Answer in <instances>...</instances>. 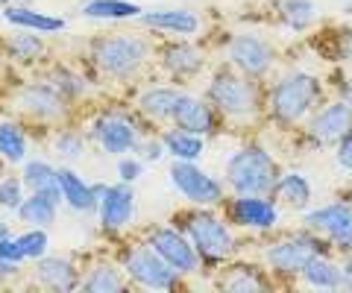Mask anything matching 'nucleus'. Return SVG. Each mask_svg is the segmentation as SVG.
Returning <instances> with one entry per match:
<instances>
[{"instance_id": "a19ab883", "label": "nucleus", "mask_w": 352, "mask_h": 293, "mask_svg": "<svg viewBox=\"0 0 352 293\" xmlns=\"http://www.w3.org/2000/svg\"><path fill=\"white\" fill-rule=\"evenodd\" d=\"M118 176H120V182H129V185H132V182L141 176V161L138 159H120Z\"/></svg>"}, {"instance_id": "f3484780", "label": "nucleus", "mask_w": 352, "mask_h": 293, "mask_svg": "<svg viewBox=\"0 0 352 293\" xmlns=\"http://www.w3.org/2000/svg\"><path fill=\"white\" fill-rule=\"evenodd\" d=\"M170 121L179 129H188V132H194V135H212L214 132L212 106L203 103L200 97H191V94H179V100H176V106H173Z\"/></svg>"}, {"instance_id": "2f4dec72", "label": "nucleus", "mask_w": 352, "mask_h": 293, "mask_svg": "<svg viewBox=\"0 0 352 293\" xmlns=\"http://www.w3.org/2000/svg\"><path fill=\"white\" fill-rule=\"evenodd\" d=\"M0 156L12 165H21L27 159V138L15 124H0Z\"/></svg>"}, {"instance_id": "a878e982", "label": "nucleus", "mask_w": 352, "mask_h": 293, "mask_svg": "<svg viewBox=\"0 0 352 293\" xmlns=\"http://www.w3.org/2000/svg\"><path fill=\"white\" fill-rule=\"evenodd\" d=\"M82 15L94 21H129L141 18V6L129 3V0H88L82 6Z\"/></svg>"}, {"instance_id": "ddd939ff", "label": "nucleus", "mask_w": 352, "mask_h": 293, "mask_svg": "<svg viewBox=\"0 0 352 293\" xmlns=\"http://www.w3.org/2000/svg\"><path fill=\"white\" fill-rule=\"evenodd\" d=\"M229 220L244 226V229H276L279 209L267 194H235L229 205Z\"/></svg>"}, {"instance_id": "2eb2a0df", "label": "nucleus", "mask_w": 352, "mask_h": 293, "mask_svg": "<svg viewBox=\"0 0 352 293\" xmlns=\"http://www.w3.org/2000/svg\"><path fill=\"white\" fill-rule=\"evenodd\" d=\"M94 138L106 153L112 156H124V153H132L138 147V129L132 121L120 115H103L94 121Z\"/></svg>"}, {"instance_id": "f704fd0d", "label": "nucleus", "mask_w": 352, "mask_h": 293, "mask_svg": "<svg viewBox=\"0 0 352 293\" xmlns=\"http://www.w3.org/2000/svg\"><path fill=\"white\" fill-rule=\"evenodd\" d=\"M18 244L24 249V258H32V261H41V258L47 255V232L38 229V226H32L30 232L21 235Z\"/></svg>"}, {"instance_id": "39448f33", "label": "nucleus", "mask_w": 352, "mask_h": 293, "mask_svg": "<svg viewBox=\"0 0 352 293\" xmlns=\"http://www.w3.org/2000/svg\"><path fill=\"white\" fill-rule=\"evenodd\" d=\"M329 249H332V244L323 241V237H317L311 229H305V232L282 237L276 244H267V249H264V261H267V267L279 276H300L302 267L311 261L314 255L329 253Z\"/></svg>"}, {"instance_id": "4c0bfd02", "label": "nucleus", "mask_w": 352, "mask_h": 293, "mask_svg": "<svg viewBox=\"0 0 352 293\" xmlns=\"http://www.w3.org/2000/svg\"><path fill=\"white\" fill-rule=\"evenodd\" d=\"M82 150H85V141L76 132H62L56 138V153L65 156V159H80Z\"/></svg>"}, {"instance_id": "bb28decb", "label": "nucleus", "mask_w": 352, "mask_h": 293, "mask_svg": "<svg viewBox=\"0 0 352 293\" xmlns=\"http://www.w3.org/2000/svg\"><path fill=\"white\" fill-rule=\"evenodd\" d=\"M273 194H276L282 202H288L291 209H308V202H311V185H308V179L296 170L282 173Z\"/></svg>"}, {"instance_id": "f257e3e1", "label": "nucleus", "mask_w": 352, "mask_h": 293, "mask_svg": "<svg viewBox=\"0 0 352 293\" xmlns=\"http://www.w3.org/2000/svg\"><path fill=\"white\" fill-rule=\"evenodd\" d=\"M320 97H323V85L314 73L294 71V73H285L282 80L273 82L270 112L282 124H296L314 112L317 103H320Z\"/></svg>"}, {"instance_id": "473e14b6", "label": "nucleus", "mask_w": 352, "mask_h": 293, "mask_svg": "<svg viewBox=\"0 0 352 293\" xmlns=\"http://www.w3.org/2000/svg\"><path fill=\"white\" fill-rule=\"evenodd\" d=\"M220 288L232 290V293H252L264 288V279L250 267H235V270H229L226 279H220Z\"/></svg>"}, {"instance_id": "58836bf2", "label": "nucleus", "mask_w": 352, "mask_h": 293, "mask_svg": "<svg viewBox=\"0 0 352 293\" xmlns=\"http://www.w3.org/2000/svg\"><path fill=\"white\" fill-rule=\"evenodd\" d=\"M335 161L344 170H352V126H349V132L335 144Z\"/></svg>"}, {"instance_id": "49530a36", "label": "nucleus", "mask_w": 352, "mask_h": 293, "mask_svg": "<svg viewBox=\"0 0 352 293\" xmlns=\"http://www.w3.org/2000/svg\"><path fill=\"white\" fill-rule=\"evenodd\" d=\"M344 100H346V103H352V77L344 82Z\"/></svg>"}, {"instance_id": "0eeeda50", "label": "nucleus", "mask_w": 352, "mask_h": 293, "mask_svg": "<svg viewBox=\"0 0 352 293\" xmlns=\"http://www.w3.org/2000/svg\"><path fill=\"white\" fill-rule=\"evenodd\" d=\"M124 273L147 290H170L179 285V273L150 244L129 249L124 255Z\"/></svg>"}, {"instance_id": "6e6552de", "label": "nucleus", "mask_w": 352, "mask_h": 293, "mask_svg": "<svg viewBox=\"0 0 352 293\" xmlns=\"http://www.w3.org/2000/svg\"><path fill=\"white\" fill-rule=\"evenodd\" d=\"M305 229H311L317 235H323L332 249L338 253H352V202H329L320 209L305 211L302 217Z\"/></svg>"}, {"instance_id": "b1692460", "label": "nucleus", "mask_w": 352, "mask_h": 293, "mask_svg": "<svg viewBox=\"0 0 352 293\" xmlns=\"http://www.w3.org/2000/svg\"><path fill=\"white\" fill-rule=\"evenodd\" d=\"M302 281L308 288H317V290H338L340 288V264H335L329 253L314 255L311 261L302 267Z\"/></svg>"}, {"instance_id": "a211bd4d", "label": "nucleus", "mask_w": 352, "mask_h": 293, "mask_svg": "<svg viewBox=\"0 0 352 293\" xmlns=\"http://www.w3.org/2000/svg\"><path fill=\"white\" fill-rule=\"evenodd\" d=\"M141 21L153 30L170 32V36H194L200 30V18L188 9H153V12H141Z\"/></svg>"}, {"instance_id": "72a5a7b5", "label": "nucleus", "mask_w": 352, "mask_h": 293, "mask_svg": "<svg viewBox=\"0 0 352 293\" xmlns=\"http://www.w3.org/2000/svg\"><path fill=\"white\" fill-rule=\"evenodd\" d=\"M41 53H44V41L32 30H27L24 36H15L9 41V56L18 59V62H36Z\"/></svg>"}, {"instance_id": "c85d7f7f", "label": "nucleus", "mask_w": 352, "mask_h": 293, "mask_svg": "<svg viewBox=\"0 0 352 293\" xmlns=\"http://www.w3.org/2000/svg\"><path fill=\"white\" fill-rule=\"evenodd\" d=\"M176 100H179V91L159 85V89H150V91L141 94L138 106H141V112H144L147 117H153V121H168V117L173 115Z\"/></svg>"}, {"instance_id": "f8f14e48", "label": "nucleus", "mask_w": 352, "mask_h": 293, "mask_svg": "<svg viewBox=\"0 0 352 293\" xmlns=\"http://www.w3.org/2000/svg\"><path fill=\"white\" fill-rule=\"evenodd\" d=\"M226 56H229V65L238 73H244V77H264L273 65V47L264 38L244 32V36H235L229 41Z\"/></svg>"}, {"instance_id": "423d86ee", "label": "nucleus", "mask_w": 352, "mask_h": 293, "mask_svg": "<svg viewBox=\"0 0 352 293\" xmlns=\"http://www.w3.org/2000/svg\"><path fill=\"white\" fill-rule=\"evenodd\" d=\"M185 235L191 237L197 253L206 261H223L235 253V237L232 229L212 211H191L185 214Z\"/></svg>"}, {"instance_id": "6ab92c4d", "label": "nucleus", "mask_w": 352, "mask_h": 293, "mask_svg": "<svg viewBox=\"0 0 352 293\" xmlns=\"http://www.w3.org/2000/svg\"><path fill=\"white\" fill-rule=\"evenodd\" d=\"M59 185H62V200L74 211H97L100 200L94 194V185H88L80 173H74L71 167H59Z\"/></svg>"}, {"instance_id": "aec40b11", "label": "nucleus", "mask_w": 352, "mask_h": 293, "mask_svg": "<svg viewBox=\"0 0 352 293\" xmlns=\"http://www.w3.org/2000/svg\"><path fill=\"white\" fill-rule=\"evenodd\" d=\"M36 276L44 288H50V290H74L76 285H80V276H76V270L74 264L68 261V258H47L44 255L41 261H38V270H36Z\"/></svg>"}, {"instance_id": "c03bdc74", "label": "nucleus", "mask_w": 352, "mask_h": 293, "mask_svg": "<svg viewBox=\"0 0 352 293\" xmlns=\"http://www.w3.org/2000/svg\"><path fill=\"white\" fill-rule=\"evenodd\" d=\"M340 288L352 290V253H346V261L340 264Z\"/></svg>"}, {"instance_id": "393cba45", "label": "nucleus", "mask_w": 352, "mask_h": 293, "mask_svg": "<svg viewBox=\"0 0 352 293\" xmlns=\"http://www.w3.org/2000/svg\"><path fill=\"white\" fill-rule=\"evenodd\" d=\"M162 141H164V150H168L176 161H197L206 150L203 135H194L188 129H179V126L168 129V132L162 135Z\"/></svg>"}, {"instance_id": "79ce46f5", "label": "nucleus", "mask_w": 352, "mask_h": 293, "mask_svg": "<svg viewBox=\"0 0 352 293\" xmlns=\"http://www.w3.org/2000/svg\"><path fill=\"white\" fill-rule=\"evenodd\" d=\"M335 47H338V59H344V62L352 65V30H340L338 32Z\"/></svg>"}, {"instance_id": "7ed1b4c3", "label": "nucleus", "mask_w": 352, "mask_h": 293, "mask_svg": "<svg viewBox=\"0 0 352 293\" xmlns=\"http://www.w3.org/2000/svg\"><path fill=\"white\" fill-rule=\"evenodd\" d=\"M208 100L223 117L232 121H247L258 112V94L256 85L250 82L244 73H232V71H217L212 82H208Z\"/></svg>"}, {"instance_id": "dca6fc26", "label": "nucleus", "mask_w": 352, "mask_h": 293, "mask_svg": "<svg viewBox=\"0 0 352 293\" xmlns=\"http://www.w3.org/2000/svg\"><path fill=\"white\" fill-rule=\"evenodd\" d=\"M18 106L27 115L41 117V121H53V117L65 115V103H62V91L56 85H44V82H27L24 89L15 94Z\"/></svg>"}, {"instance_id": "9d476101", "label": "nucleus", "mask_w": 352, "mask_h": 293, "mask_svg": "<svg viewBox=\"0 0 352 293\" xmlns=\"http://www.w3.org/2000/svg\"><path fill=\"white\" fill-rule=\"evenodd\" d=\"M150 246L168 261L179 276H188V273H197L200 267V253L197 246L191 244L188 235L170 229V226H162V229H153L150 232Z\"/></svg>"}, {"instance_id": "de8ad7c7", "label": "nucleus", "mask_w": 352, "mask_h": 293, "mask_svg": "<svg viewBox=\"0 0 352 293\" xmlns=\"http://www.w3.org/2000/svg\"><path fill=\"white\" fill-rule=\"evenodd\" d=\"M3 235H9V232H6V223L0 220V237H3Z\"/></svg>"}, {"instance_id": "5701e85b", "label": "nucleus", "mask_w": 352, "mask_h": 293, "mask_svg": "<svg viewBox=\"0 0 352 293\" xmlns=\"http://www.w3.org/2000/svg\"><path fill=\"white\" fill-rule=\"evenodd\" d=\"M162 62L176 77H191L203 68V53L188 41H176V45H168L162 50Z\"/></svg>"}, {"instance_id": "412c9836", "label": "nucleus", "mask_w": 352, "mask_h": 293, "mask_svg": "<svg viewBox=\"0 0 352 293\" xmlns=\"http://www.w3.org/2000/svg\"><path fill=\"white\" fill-rule=\"evenodd\" d=\"M24 185L32 194H44V197L62 202L59 170L53 165H47V161H27V165H24Z\"/></svg>"}, {"instance_id": "c756f323", "label": "nucleus", "mask_w": 352, "mask_h": 293, "mask_svg": "<svg viewBox=\"0 0 352 293\" xmlns=\"http://www.w3.org/2000/svg\"><path fill=\"white\" fill-rule=\"evenodd\" d=\"M279 15H282V24L294 30V32H302L314 24L317 18V3L314 0H282L279 6Z\"/></svg>"}, {"instance_id": "ea45409f", "label": "nucleus", "mask_w": 352, "mask_h": 293, "mask_svg": "<svg viewBox=\"0 0 352 293\" xmlns=\"http://www.w3.org/2000/svg\"><path fill=\"white\" fill-rule=\"evenodd\" d=\"M0 258H6V261H15V264L24 261V249H21L18 237H9V235L0 237Z\"/></svg>"}, {"instance_id": "cd10ccee", "label": "nucleus", "mask_w": 352, "mask_h": 293, "mask_svg": "<svg viewBox=\"0 0 352 293\" xmlns=\"http://www.w3.org/2000/svg\"><path fill=\"white\" fill-rule=\"evenodd\" d=\"M56 200L44 197V194H30V197H24V202H21L18 209V217L24 220L27 226H38V229H47V226L56 220Z\"/></svg>"}, {"instance_id": "4be33fe9", "label": "nucleus", "mask_w": 352, "mask_h": 293, "mask_svg": "<svg viewBox=\"0 0 352 293\" xmlns=\"http://www.w3.org/2000/svg\"><path fill=\"white\" fill-rule=\"evenodd\" d=\"M3 21L6 24L21 27V30H32V32H59V30H65L62 18H53L47 12H38V9H30V6H6Z\"/></svg>"}, {"instance_id": "9b49d317", "label": "nucleus", "mask_w": 352, "mask_h": 293, "mask_svg": "<svg viewBox=\"0 0 352 293\" xmlns=\"http://www.w3.org/2000/svg\"><path fill=\"white\" fill-rule=\"evenodd\" d=\"M349 126H352V103L335 100V103H326L323 108H317L308 117L305 132L317 147H335L349 132Z\"/></svg>"}, {"instance_id": "e433bc0d", "label": "nucleus", "mask_w": 352, "mask_h": 293, "mask_svg": "<svg viewBox=\"0 0 352 293\" xmlns=\"http://www.w3.org/2000/svg\"><path fill=\"white\" fill-rule=\"evenodd\" d=\"M53 85L62 91V94H71V97H76V94H82L88 85H85V80L82 77H76V73H71V71H65V68H59L56 73H53Z\"/></svg>"}, {"instance_id": "4468645a", "label": "nucleus", "mask_w": 352, "mask_h": 293, "mask_svg": "<svg viewBox=\"0 0 352 293\" xmlns=\"http://www.w3.org/2000/svg\"><path fill=\"white\" fill-rule=\"evenodd\" d=\"M100 226L109 232L126 229L135 217V194H132L129 182H120V185H106L103 197H100Z\"/></svg>"}, {"instance_id": "37998d69", "label": "nucleus", "mask_w": 352, "mask_h": 293, "mask_svg": "<svg viewBox=\"0 0 352 293\" xmlns=\"http://www.w3.org/2000/svg\"><path fill=\"white\" fill-rule=\"evenodd\" d=\"M164 153H168V150H164V141L162 138L144 141V144H141V159H144V161H159Z\"/></svg>"}, {"instance_id": "7c9ffc66", "label": "nucleus", "mask_w": 352, "mask_h": 293, "mask_svg": "<svg viewBox=\"0 0 352 293\" xmlns=\"http://www.w3.org/2000/svg\"><path fill=\"white\" fill-rule=\"evenodd\" d=\"M80 288L88 293H115V290H124V276L112 264H97L88 270L85 279H80Z\"/></svg>"}, {"instance_id": "c9c22d12", "label": "nucleus", "mask_w": 352, "mask_h": 293, "mask_svg": "<svg viewBox=\"0 0 352 293\" xmlns=\"http://www.w3.org/2000/svg\"><path fill=\"white\" fill-rule=\"evenodd\" d=\"M24 188H27L24 179H15V176L0 179V209L18 211L21 202H24Z\"/></svg>"}, {"instance_id": "20e7f679", "label": "nucleus", "mask_w": 352, "mask_h": 293, "mask_svg": "<svg viewBox=\"0 0 352 293\" xmlns=\"http://www.w3.org/2000/svg\"><path fill=\"white\" fill-rule=\"evenodd\" d=\"M147 41L138 38V36H109V38H97L94 47H91V59L94 65L100 68L109 77H118V80H126L132 77L141 65L147 59Z\"/></svg>"}, {"instance_id": "1a4fd4ad", "label": "nucleus", "mask_w": 352, "mask_h": 293, "mask_svg": "<svg viewBox=\"0 0 352 293\" xmlns=\"http://www.w3.org/2000/svg\"><path fill=\"white\" fill-rule=\"evenodd\" d=\"M170 185L176 188L182 200H188L191 205H200V209H208V205L223 202V185L208 176L206 170L197 167V161H173L170 167Z\"/></svg>"}, {"instance_id": "f03ea898", "label": "nucleus", "mask_w": 352, "mask_h": 293, "mask_svg": "<svg viewBox=\"0 0 352 293\" xmlns=\"http://www.w3.org/2000/svg\"><path fill=\"white\" fill-rule=\"evenodd\" d=\"M279 167L264 147H241L226 161V185L235 194H273Z\"/></svg>"}, {"instance_id": "a18cd8bd", "label": "nucleus", "mask_w": 352, "mask_h": 293, "mask_svg": "<svg viewBox=\"0 0 352 293\" xmlns=\"http://www.w3.org/2000/svg\"><path fill=\"white\" fill-rule=\"evenodd\" d=\"M15 273H18V264L15 261H6V258H0V279L15 276Z\"/></svg>"}]
</instances>
